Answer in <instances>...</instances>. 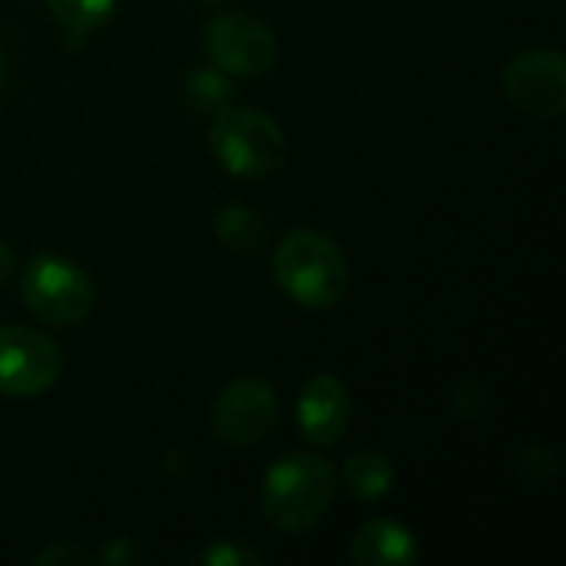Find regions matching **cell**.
I'll return each instance as SVG.
<instances>
[{"label":"cell","mask_w":566,"mask_h":566,"mask_svg":"<svg viewBox=\"0 0 566 566\" xmlns=\"http://www.w3.org/2000/svg\"><path fill=\"white\" fill-rule=\"evenodd\" d=\"M335 501V471L318 454H285L262 481V514L282 534L312 531Z\"/></svg>","instance_id":"obj_1"},{"label":"cell","mask_w":566,"mask_h":566,"mask_svg":"<svg viewBox=\"0 0 566 566\" xmlns=\"http://www.w3.org/2000/svg\"><path fill=\"white\" fill-rule=\"evenodd\" d=\"M275 282L302 308H332L348 292V259L335 239L295 229L289 232L272 259Z\"/></svg>","instance_id":"obj_2"},{"label":"cell","mask_w":566,"mask_h":566,"mask_svg":"<svg viewBox=\"0 0 566 566\" xmlns=\"http://www.w3.org/2000/svg\"><path fill=\"white\" fill-rule=\"evenodd\" d=\"M212 116L209 149L226 172L239 179H262L285 163V133L262 109L222 106Z\"/></svg>","instance_id":"obj_3"},{"label":"cell","mask_w":566,"mask_h":566,"mask_svg":"<svg viewBox=\"0 0 566 566\" xmlns=\"http://www.w3.org/2000/svg\"><path fill=\"white\" fill-rule=\"evenodd\" d=\"M23 305L46 325H76L93 312L90 275L60 255H36L20 279Z\"/></svg>","instance_id":"obj_4"},{"label":"cell","mask_w":566,"mask_h":566,"mask_svg":"<svg viewBox=\"0 0 566 566\" xmlns=\"http://www.w3.org/2000/svg\"><path fill=\"white\" fill-rule=\"evenodd\" d=\"M63 375V355L56 342L27 325L0 328V395L36 398Z\"/></svg>","instance_id":"obj_5"},{"label":"cell","mask_w":566,"mask_h":566,"mask_svg":"<svg viewBox=\"0 0 566 566\" xmlns=\"http://www.w3.org/2000/svg\"><path fill=\"white\" fill-rule=\"evenodd\" d=\"M206 53L229 76H262L275 66L279 43L255 17L219 13L206 27Z\"/></svg>","instance_id":"obj_6"},{"label":"cell","mask_w":566,"mask_h":566,"mask_svg":"<svg viewBox=\"0 0 566 566\" xmlns=\"http://www.w3.org/2000/svg\"><path fill=\"white\" fill-rule=\"evenodd\" d=\"M279 421V395L262 378L229 381L212 405V428L232 448L259 444Z\"/></svg>","instance_id":"obj_7"},{"label":"cell","mask_w":566,"mask_h":566,"mask_svg":"<svg viewBox=\"0 0 566 566\" xmlns=\"http://www.w3.org/2000/svg\"><path fill=\"white\" fill-rule=\"evenodd\" d=\"M507 99L537 119H557L566 109V60L560 50L517 53L504 70Z\"/></svg>","instance_id":"obj_8"},{"label":"cell","mask_w":566,"mask_h":566,"mask_svg":"<svg viewBox=\"0 0 566 566\" xmlns=\"http://www.w3.org/2000/svg\"><path fill=\"white\" fill-rule=\"evenodd\" d=\"M352 424L348 388L335 375H312L298 395V428L308 444L332 448Z\"/></svg>","instance_id":"obj_9"},{"label":"cell","mask_w":566,"mask_h":566,"mask_svg":"<svg viewBox=\"0 0 566 566\" xmlns=\"http://www.w3.org/2000/svg\"><path fill=\"white\" fill-rule=\"evenodd\" d=\"M355 566H408L418 560V541L395 521H368L348 551Z\"/></svg>","instance_id":"obj_10"},{"label":"cell","mask_w":566,"mask_h":566,"mask_svg":"<svg viewBox=\"0 0 566 566\" xmlns=\"http://www.w3.org/2000/svg\"><path fill=\"white\" fill-rule=\"evenodd\" d=\"M342 488H345L348 497H355L361 504L381 501L395 488V468L378 451H358L342 468Z\"/></svg>","instance_id":"obj_11"},{"label":"cell","mask_w":566,"mask_h":566,"mask_svg":"<svg viewBox=\"0 0 566 566\" xmlns=\"http://www.w3.org/2000/svg\"><path fill=\"white\" fill-rule=\"evenodd\" d=\"M216 235L232 252H255L265 245V219L249 206H226L216 216Z\"/></svg>","instance_id":"obj_12"},{"label":"cell","mask_w":566,"mask_h":566,"mask_svg":"<svg viewBox=\"0 0 566 566\" xmlns=\"http://www.w3.org/2000/svg\"><path fill=\"white\" fill-rule=\"evenodd\" d=\"M46 7L66 36H86L109 20L116 0H46Z\"/></svg>","instance_id":"obj_13"},{"label":"cell","mask_w":566,"mask_h":566,"mask_svg":"<svg viewBox=\"0 0 566 566\" xmlns=\"http://www.w3.org/2000/svg\"><path fill=\"white\" fill-rule=\"evenodd\" d=\"M182 96L192 109L199 113H219L222 106H229L232 86L222 73L212 70H192L182 83Z\"/></svg>","instance_id":"obj_14"},{"label":"cell","mask_w":566,"mask_h":566,"mask_svg":"<svg viewBox=\"0 0 566 566\" xmlns=\"http://www.w3.org/2000/svg\"><path fill=\"white\" fill-rule=\"evenodd\" d=\"M199 564L206 566H259L262 564V554H255L252 547L245 544H235V541H226V544H212Z\"/></svg>","instance_id":"obj_15"},{"label":"cell","mask_w":566,"mask_h":566,"mask_svg":"<svg viewBox=\"0 0 566 566\" xmlns=\"http://www.w3.org/2000/svg\"><path fill=\"white\" fill-rule=\"evenodd\" d=\"M30 560H33V564H90L93 554L83 551V547H76V544H53V547L33 554Z\"/></svg>","instance_id":"obj_16"},{"label":"cell","mask_w":566,"mask_h":566,"mask_svg":"<svg viewBox=\"0 0 566 566\" xmlns=\"http://www.w3.org/2000/svg\"><path fill=\"white\" fill-rule=\"evenodd\" d=\"M136 557H139V554L129 547V541H113V544L99 554L103 564H133Z\"/></svg>","instance_id":"obj_17"},{"label":"cell","mask_w":566,"mask_h":566,"mask_svg":"<svg viewBox=\"0 0 566 566\" xmlns=\"http://www.w3.org/2000/svg\"><path fill=\"white\" fill-rule=\"evenodd\" d=\"M10 272H13V252L7 242H0V285L10 279Z\"/></svg>","instance_id":"obj_18"},{"label":"cell","mask_w":566,"mask_h":566,"mask_svg":"<svg viewBox=\"0 0 566 566\" xmlns=\"http://www.w3.org/2000/svg\"><path fill=\"white\" fill-rule=\"evenodd\" d=\"M0 83H3V46H0Z\"/></svg>","instance_id":"obj_19"}]
</instances>
